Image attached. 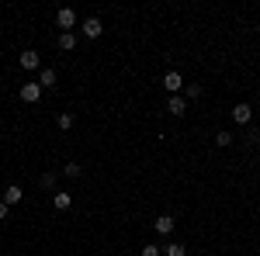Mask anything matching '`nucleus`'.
Wrapping results in <instances>:
<instances>
[{"mask_svg":"<svg viewBox=\"0 0 260 256\" xmlns=\"http://www.w3.org/2000/svg\"><path fill=\"white\" fill-rule=\"evenodd\" d=\"M163 87H167V90H170V94L177 97V90H184V77H180L177 69H170V73L163 77Z\"/></svg>","mask_w":260,"mask_h":256,"instance_id":"f257e3e1","label":"nucleus"},{"mask_svg":"<svg viewBox=\"0 0 260 256\" xmlns=\"http://www.w3.org/2000/svg\"><path fill=\"white\" fill-rule=\"evenodd\" d=\"M160 253H163L160 246H142V253H139V256H160Z\"/></svg>","mask_w":260,"mask_h":256,"instance_id":"a211bd4d","label":"nucleus"},{"mask_svg":"<svg viewBox=\"0 0 260 256\" xmlns=\"http://www.w3.org/2000/svg\"><path fill=\"white\" fill-rule=\"evenodd\" d=\"M56 24L70 31V28L77 24V11H70V7H62V11H56Z\"/></svg>","mask_w":260,"mask_h":256,"instance_id":"f03ea898","label":"nucleus"},{"mask_svg":"<svg viewBox=\"0 0 260 256\" xmlns=\"http://www.w3.org/2000/svg\"><path fill=\"white\" fill-rule=\"evenodd\" d=\"M167 111H170V115H177V118H180V115L187 111V100H184V97H170V100H167Z\"/></svg>","mask_w":260,"mask_h":256,"instance_id":"6e6552de","label":"nucleus"},{"mask_svg":"<svg viewBox=\"0 0 260 256\" xmlns=\"http://www.w3.org/2000/svg\"><path fill=\"white\" fill-rule=\"evenodd\" d=\"M250 118H253V107H250V104H236V107H233V121L246 125Z\"/></svg>","mask_w":260,"mask_h":256,"instance_id":"39448f33","label":"nucleus"},{"mask_svg":"<svg viewBox=\"0 0 260 256\" xmlns=\"http://www.w3.org/2000/svg\"><path fill=\"white\" fill-rule=\"evenodd\" d=\"M39 97H42V87H39V83H24V87H21V100H24V104H35Z\"/></svg>","mask_w":260,"mask_h":256,"instance_id":"7ed1b4c3","label":"nucleus"},{"mask_svg":"<svg viewBox=\"0 0 260 256\" xmlns=\"http://www.w3.org/2000/svg\"><path fill=\"white\" fill-rule=\"evenodd\" d=\"M80 28H83V35H87V39H101V31H104V24H101L98 18H87Z\"/></svg>","mask_w":260,"mask_h":256,"instance_id":"20e7f679","label":"nucleus"},{"mask_svg":"<svg viewBox=\"0 0 260 256\" xmlns=\"http://www.w3.org/2000/svg\"><path fill=\"white\" fill-rule=\"evenodd\" d=\"M215 145H222V149L233 145V132H219V135H215Z\"/></svg>","mask_w":260,"mask_h":256,"instance_id":"dca6fc26","label":"nucleus"},{"mask_svg":"<svg viewBox=\"0 0 260 256\" xmlns=\"http://www.w3.org/2000/svg\"><path fill=\"white\" fill-rule=\"evenodd\" d=\"M59 49L62 52H73V49H77V35H73V31H62L59 35Z\"/></svg>","mask_w":260,"mask_h":256,"instance_id":"1a4fd4ad","label":"nucleus"},{"mask_svg":"<svg viewBox=\"0 0 260 256\" xmlns=\"http://www.w3.org/2000/svg\"><path fill=\"white\" fill-rule=\"evenodd\" d=\"M56 80H59V77H56V69H42L39 87H42V90H45V87H56Z\"/></svg>","mask_w":260,"mask_h":256,"instance_id":"9b49d317","label":"nucleus"},{"mask_svg":"<svg viewBox=\"0 0 260 256\" xmlns=\"http://www.w3.org/2000/svg\"><path fill=\"white\" fill-rule=\"evenodd\" d=\"M163 256H187V249H184L180 242H167V246H163Z\"/></svg>","mask_w":260,"mask_h":256,"instance_id":"ddd939ff","label":"nucleus"},{"mask_svg":"<svg viewBox=\"0 0 260 256\" xmlns=\"http://www.w3.org/2000/svg\"><path fill=\"white\" fill-rule=\"evenodd\" d=\"M52 184H56V173H42V187H45V191H49Z\"/></svg>","mask_w":260,"mask_h":256,"instance_id":"6ab92c4d","label":"nucleus"},{"mask_svg":"<svg viewBox=\"0 0 260 256\" xmlns=\"http://www.w3.org/2000/svg\"><path fill=\"white\" fill-rule=\"evenodd\" d=\"M62 173H66V177H80V166H77V163H66Z\"/></svg>","mask_w":260,"mask_h":256,"instance_id":"f3484780","label":"nucleus"},{"mask_svg":"<svg viewBox=\"0 0 260 256\" xmlns=\"http://www.w3.org/2000/svg\"><path fill=\"white\" fill-rule=\"evenodd\" d=\"M153 225H156V232H160V236H170V232H174V218H170V215H160Z\"/></svg>","mask_w":260,"mask_h":256,"instance_id":"0eeeda50","label":"nucleus"},{"mask_svg":"<svg viewBox=\"0 0 260 256\" xmlns=\"http://www.w3.org/2000/svg\"><path fill=\"white\" fill-rule=\"evenodd\" d=\"M70 204H73V197L66 194V191H62V194H56V197H52V208H56V211H66Z\"/></svg>","mask_w":260,"mask_h":256,"instance_id":"f8f14e48","label":"nucleus"},{"mask_svg":"<svg viewBox=\"0 0 260 256\" xmlns=\"http://www.w3.org/2000/svg\"><path fill=\"white\" fill-rule=\"evenodd\" d=\"M21 66H24V69H39V52H31V49L21 52Z\"/></svg>","mask_w":260,"mask_h":256,"instance_id":"9d476101","label":"nucleus"},{"mask_svg":"<svg viewBox=\"0 0 260 256\" xmlns=\"http://www.w3.org/2000/svg\"><path fill=\"white\" fill-rule=\"evenodd\" d=\"M201 97V87L198 83H187V87H184V100H198Z\"/></svg>","mask_w":260,"mask_h":256,"instance_id":"2eb2a0df","label":"nucleus"},{"mask_svg":"<svg viewBox=\"0 0 260 256\" xmlns=\"http://www.w3.org/2000/svg\"><path fill=\"white\" fill-rule=\"evenodd\" d=\"M7 211H11V208H7V204H0V222L7 218Z\"/></svg>","mask_w":260,"mask_h":256,"instance_id":"aec40b11","label":"nucleus"},{"mask_svg":"<svg viewBox=\"0 0 260 256\" xmlns=\"http://www.w3.org/2000/svg\"><path fill=\"white\" fill-rule=\"evenodd\" d=\"M73 121H77V118H73V115H70V111H62L59 118H56V125H59L62 132H70V128H73Z\"/></svg>","mask_w":260,"mask_h":256,"instance_id":"4468645a","label":"nucleus"},{"mask_svg":"<svg viewBox=\"0 0 260 256\" xmlns=\"http://www.w3.org/2000/svg\"><path fill=\"white\" fill-rule=\"evenodd\" d=\"M21 197H24V191H21L18 184H11V187L4 191V204H7V208H11V204H21Z\"/></svg>","mask_w":260,"mask_h":256,"instance_id":"423d86ee","label":"nucleus"}]
</instances>
